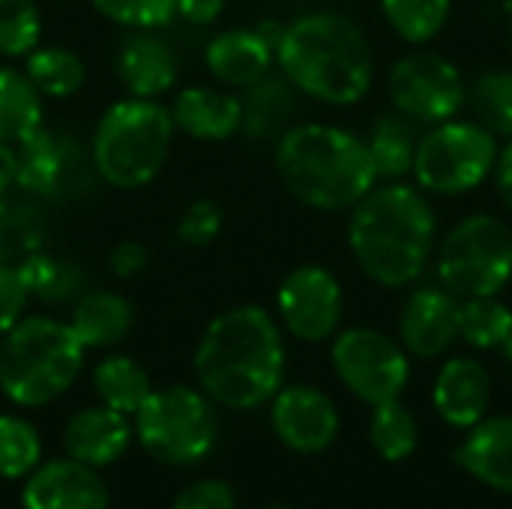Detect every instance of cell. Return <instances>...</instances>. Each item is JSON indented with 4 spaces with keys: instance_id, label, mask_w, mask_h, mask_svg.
Returning <instances> with one entry per match:
<instances>
[{
    "instance_id": "6da1fadb",
    "label": "cell",
    "mask_w": 512,
    "mask_h": 509,
    "mask_svg": "<svg viewBox=\"0 0 512 509\" xmlns=\"http://www.w3.org/2000/svg\"><path fill=\"white\" fill-rule=\"evenodd\" d=\"M195 378L222 408L252 411L282 390L285 342L261 306H234L213 318L195 348Z\"/></svg>"
},
{
    "instance_id": "7a4b0ae2",
    "label": "cell",
    "mask_w": 512,
    "mask_h": 509,
    "mask_svg": "<svg viewBox=\"0 0 512 509\" xmlns=\"http://www.w3.org/2000/svg\"><path fill=\"white\" fill-rule=\"evenodd\" d=\"M438 240V216L420 186L390 180L375 186L351 207L348 249L372 282L381 288L414 285Z\"/></svg>"
},
{
    "instance_id": "3957f363",
    "label": "cell",
    "mask_w": 512,
    "mask_h": 509,
    "mask_svg": "<svg viewBox=\"0 0 512 509\" xmlns=\"http://www.w3.org/2000/svg\"><path fill=\"white\" fill-rule=\"evenodd\" d=\"M276 63L291 87L336 108L366 99L375 75L363 27L342 12H306L288 21L276 42Z\"/></svg>"
},
{
    "instance_id": "277c9868",
    "label": "cell",
    "mask_w": 512,
    "mask_h": 509,
    "mask_svg": "<svg viewBox=\"0 0 512 509\" xmlns=\"http://www.w3.org/2000/svg\"><path fill=\"white\" fill-rule=\"evenodd\" d=\"M276 171L300 204L324 213L351 210L378 186L366 138L330 123L288 126L276 144Z\"/></svg>"
},
{
    "instance_id": "5b68a950",
    "label": "cell",
    "mask_w": 512,
    "mask_h": 509,
    "mask_svg": "<svg viewBox=\"0 0 512 509\" xmlns=\"http://www.w3.org/2000/svg\"><path fill=\"white\" fill-rule=\"evenodd\" d=\"M84 354L66 321L21 318L0 339V390L18 408H42L75 384Z\"/></svg>"
},
{
    "instance_id": "8992f818",
    "label": "cell",
    "mask_w": 512,
    "mask_h": 509,
    "mask_svg": "<svg viewBox=\"0 0 512 509\" xmlns=\"http://www.w3.org/2000/svg\"><path fill=\"white\" fill-rule=\"evenodd\" d=\"M171 138L174 120L162 102L126 96L96 123L90 144L96 174L114 189H141L168 162Z\"/></svg>"
},
{
    "instance_id": "52a82bcc",
    "label": "cell",
    "mask_w": 512,
    "mask_h": 509,
    "mask_svg": "<svg viewBox=\"0 0 512 509\" xmlns=\"http://www.w3.org/2000/svg\"><path fill=\"white\" fill-rule=\"evenodd\" d=\"M135 438L162 465H198L210 456L219 438L213 399L192 387L150 390L132 417Z\"/></svg>"
},
{
    "instance_id": "ba28073f",
    "label": "cell",
    "mask_w": 512,
    "mask_h": 509,
    "mask_svg": "<svg viewBox=\"0 0 512 509\" xmlns=\"http://www.w3.org/2000/svg\"><path fill=\"white\" fill-rule=\"evenodd\" d=\"M441 285L465 297H498L512 282V231L492 213L456 222L438 252Z\"/></svg>"
},
{
    "instance_id": "9c48e42d",
    "label": "cell",
    "mask_w": 512,
    "mask_h": 509,
    "mask_svg": "<svg viewBox=\"0 0 512 509\" xmlns=\"http://www.w3.org/2000/svg\"><path fill=\"white\" fill-rule=\"evenodd\" d=\"M498 150V138L483 123L453 117L420 138L411 174L423 192L456 198L492 177Z\"/></svg>"
},
{
    "instance_id": "30bf717a",
    "label": "cell",
    "mask_w": 512,
    "mask_h": 509,
    "mask_svg": "<svg viewBox=\"0 0 512 509\" xmlns=\"http://www.w3.org/2000/svg\"><path fill=\"white\" fill-rule=\"evenodd\" d=\"M387 93L393 111L420 126H438L459 117L468 105V81L462 69L435 51H411L390 66Z\"/></svg>"
},
{
    "instance_id": "8fae6325",
    "label": "cell",
    "mask_w": 512,
    "mask_h": 509,
    "mask_svg": "<svg viewBox=\"0 0 512 509\" xmlns=\"http://www.w3.org/2000/svg\"><path fill=\"white\" fill-rule=\"evenodd\" d=\"M330 360L339 381L369 408L399 399L411 378L402 342L372 327H348L336 333Z\"/></svg>"
},
{
    "instance_id": "7c38bea8",
    "label": "cell",
    "mask_w": 512,
    "mask_h": 509,
    "mask_svg": "<svg viewBox=\"0 0 512 509\" xmlns=\"http://www.w3.org/2000/svg\"><path fill=\"white\" fill-rule=\"evenodd\" d=\"M276 309L285 330L294 339L324 342L336 336L342 321V309H345L342 285L321 264L294 267L276 291Z\"/></svg>"
},
{
    "instance_id": "4fadbf2b",
    "label": "cell",
    "mask_w": 512,
    "mask_h": 509,
    "mask_svg": "<svg viewBox=\"0 0 512 509\" xmlns=\"http://www.w3.org/2000/svg\"><path fill=\"white\" fill-rule=\"evenodd\" d=\"M270 423L276 438L300 456L324 453L339 435L336 405L327 393L309 384L282 387L270 399Z\"/></svg>"
},
{
    "instance_id": "5bb4252c",
    "label": "cell",
    "mask_w": 512,
    "mask_h": 509,
    "mask_svg": "<svg viewBox=\"0 0 512 509\" xmlns=\"http://www.w3.org/2000/svg\"><path fill=\"white\" fill-rule=\"evenodd\" d=\"M459 339V297L444 285H423L411 291L399 315V342L420 360L441 357Z\"/></svg>"
},
{
    "instance_id": "9a60e30c",
    "label": "cell",
    "mask_w": 512,
    "mask_h": 509,
    "mask_svg": "<svg viewBox=\"0 0 512 509\" xmlns=\"http://www.w3.org/2000/svg\"><path fill=\"white\" fill-rule=\"evenodd\" d=\"M24 509H108V489L96 468L75 459H54L27 474Z\"/></svg>"
},
{
    "instance_id": "2e32d148",
    "label": "cell",
    "mask_w": 512,
    "mask_h": 509,
    "mask_svg": "<svg viewBox=\"0 0 512 509\" xmlns=\"http://www.w3.org/2000/svg\"><path fill=\"white\" fill-rule=\"evenodd\" d=\"M435 411L453 429H474L492 405V375L474 357H453L441 366L432 390Z\"/></svg>"
},
{
    "instance_id": "e0dca14e",
    "label": "cell",
    "mask_w": 512,
    "mask_h": 509,
    "mask_svg": "<svg viewBox=\"0 0 512 509\" xmlns=\"http://www.w3.org/2000/svg\"><path fill=\"white\" fill-rule=\"evenodd\" d=\"M132 423L126 414L99 405L78 411L66 429H63V450L69 459L87 465V468H105L114 465L132 444Z\"/></svg>"
},
{
    "instance_id": "ac0fdd59",
    "label": "cell",
    "mask_w": 512,
    "mask_h": 509,
    "mask_svg": "<svg viewBox=\"0 0 512 509\" xmlns=\"http://www.w3.org/2000/svg\"><path fill=\"white\" fill-rule=\"evenodd\" d=\"M273 60H276V51L258 33V27L222 30L207 42V51H204L207 72L216 81L228 87H243V90L267 78L273 69Z\"/></svg>"
},
{
    "instance_id": "d6986e66",
    "label": "cell",
    "mask_w": 512,
    "mask_h": 509,
    "mask_svg": "<svg viewBox=\"0 0 512 509\" xmlns=\"http://www.w3.org/2000/svg\"><path fill=\"white\" fill-rule=\"evenodd\" d=\"M177 72L180 66L174 48L153 30H135L123 39L117 54V75L129 96L159 99L174 87Z\"/></svg>"
},
{
    "instance_id": "ffe728a7",
    "label": "cell",
    "mask_w": 512,
    "mask_h": 509,
    "mask_svg": "<svg viewBox=\"0 0 512 509\" xmlns=\"http://www.w3.org/2000/svg\"><path fill=\"white\" fill-rule=\"evenodd\" d=\"M168 111L174 129L198 141H225L243 126V102L219 87H186Z\"/></svg>"
},
{
    "instance_id": "44dd1931",
    "label": "cell",
    "mask_w": 512,
    "mask_h": 509,
    "mask_svg": "<svg viewBox=\"0 0 512 509\" xmlns=\"http://www.w3.org/2000/svg\"><path fill=\"white\" fill-rule=\"evenodd\" d=\"M459 465L495 492L512 495V417H486L456 450Z\"/></svg>"
},
{
    "instance_id": "7402d4cb",
    "label": "cell",
    "mask_w": 512,
    "mask_h": 509,
    "mask_svg": "<svg viewBox=\"0 0 512 509\" xmlns=\"http://www.w3.org/2000/svg\"><path fill=\"white\" fill-rule=\"evenodd\" d=\"M78 342L90 348H111L123 342L135 324V309L114 291H87L75 300L72 318L66 321Z\"/></svg>"
},
{
    "instance_id": "603a6c76",
    "label": "cell",
    "mask_w": 512,
    "mask_h": 509,
    "mask_svg": "<svg viewBox=\"0 0 512 509\" xmlns=\"http://www.w3.org/2000/svg\"><path fill=\"white\" fill-rule=\"evenodd\" d=\"M15 156H18L15 186L30 195H45V198L54 195L69 174L66 171L69 168V141L45 126H39L30 138L15 144Z\"/></svg>"
},
{
    "instance_id": "cb8c5ba5",
    "label": "cell",
    "mask_w": 512,
    "mask_h": 509,
    "mask_svg": "<svg viewBox=\"0 0 512 509\" xmlns=\"http://www.w3.org/2000/svg\"><path fill=\"white\" fill-rule=\"evenodd\" d=\"M39 126H45V108L39 90L15 66H0V141L21 144Z\"/></svg>"
},
{
    "instance_id": "d4e9b609",
    "label": "cell",
    "mask_w": 512,
    "mask_h": 509,
    "mask_svg": "<svg viewBox=\"0 0 512 509\" xmlns=\"http://www.w3.org/2000/svg\"><path fill=\"white\" fill-rule=\"evenodd\" d=\"M417 129L411 120H405L402 114H381L366 138L372 165L378 180L390 183V180H402L405 174L414 171V156H417Z\"/></svg>"
},
{
    "instance_id": "484cf974",
    "label": "cell",
    "mask_w": 512,
    "mask_h": 509,
    "mask_svg": "<svg viewBox=\"0 0 512 509\" xmlns=\"http://www.w3.org/2000/svg\"><path fill=\"white\" fill-rule=\"evenodd\" d=\"M21 72L30 78V84L39 90L42 99H66L78 93L87 75L84 60L63 45H36L24 57Z\"/></svg>"
},
{
    "instance_id": "4316f807",
    "label": "cell",
    "mask_w": 512,
    "mask_h": 509,
    "mask_svg": "<svg viewBox=\"0 0 512 509\" xmlns=\"http://www.w3.org/2000/svg\"><path fill=\"white\" fill-rule=\"evenodd\" d=\"M93 390L102 399V405H108L126 417H135V411L144 405V399L150 396L153 387L138 360L111 354L93 369Z\"/></svg>"
},
{
    "instance_id": "83f0119b",
    "label": "cell",
    "mask_w": 512,
    "mask_h": 509,
    "mask_svg": "<svg viewBox=\"0 0 512 509\" xmlns=\"http://www.w3.org/2000/svg\"><path fill=\"white\" fill-rule=\"evenodd\" d=\"M15 270H18L27 294L42 303H66V300L81 297L84 279H81L78 267L51 252H30L15 264Z\"/></svg>"
},
{
    "instance_id": "f1b7e54d",
    "label": "cell",
    "mask_w": 512,
    "mask_h": 509,
    "mask_svg": "<svg viewBox=\"0 0 512 509\" xmlns=\"http://www.w3.org/2000/svg\"><path fill=\"white\" fill-rule=\"evenodd\" d=\"M468 105L495 138H512V69L492 66L468 84Z\"/></svg>"
},
{
    "instance_id": "f546056e",
    "label": "cell",
    "mask_w": 512,
    "mask_h": 509,
    "mask_svg": "<svg viewBox=\"0 0 512 509\" xmlns=\"http://www.w3.org/2000/svg\"><path fill=\"white\" fill-rule=\"evenodd\" d=\"M512 333V309L498 297L459 300V339L477 351L501 348Z\"/></svg>"
},
{
    "instance_id": "4dcf8cb0",
    "label": "cell",
    "mask_w": 512,
    "mask_h": 509,
    "mask_svg": "<svg viewBox=\"0 0 512 509\" xmlns=\"http://www.w3.org/2000/svg\"><path fill=\"white\" fill-rule=\"evenodd\" d=\"M369 441L375 447V453L387 462H405L408 456H414L417 444H420V426L417 417L399 402H384L372 408V420H369Z\"/></svg>"
},
{
    "instance_id": "1f68e13d",
    "label": "cell",
    "mask_w": 512,
    "mask_h": 509,
    "mask_svg": "<svg viewBox=\"0 0 512 509\" xmlns=\"http://www.w3.org/2000/svg\"><path fill=\"white\" fill-rule=\"evenodd\" d=\"M387 24L411 45L432 42L450 18V0H381Z\"/></svg>"
},
{
    "instance_id": "d6a6232c",
    "label": "cell",
    "mask_w": 512,
    "mask_h": 509,
    "mask_svg": "<svg viewBox=\"0 0 512 509\" xmlns=\"http://www.w3.org/2000/svg\"><path fill=\"white\" fill-rule=\"evenodd\" d=\"M42 459L39 432L15 414H0V477L24 480Z\"/></svg>"
},
{
    "instance_id": "836d02e7",
    "label": "cell",
    "mask_w": 512,
    "mask_h": 509,
    "mask_svg": "<svg viewBox=\"0 0 512 509\" xmlns=\"http://www.w3.org/2000/svg\"><path fill=\"white\" fill-rule=\"evenodd\" d=\"M42 45V15L36 0H0V54L27 57Z\"/></svg>"
},
{
    "instance_id": "e575fe53",
    "label": "cell",
    "mask_w": 512,
    "mask_h": 509,
    "mask_svg": "<svg viewBox=\"0 0 512 509\" xmlns=\"http://www.w3.org/2000/svg\"><path fill=\"white\" fill-rule=\"evenodd\" d=\"M288 111H291V90L285 87V81H276L267 75L249 87V96L243 102V126L261 135V132H270L276 123H282Z\"/></svg>"
},
{
    "instance_id": "d590c367",
    "label": "cell",
    "mask_w": 512,
    "mask_h": 509,
    "mask_svg": "<svg viewBox=\"0 0 512 509\" xmlns=\"http://www.w3.org/2000/svg\"><path fill=\"white\" fill-rule=\"evenodd\" d=\"M93 9L132 30H159L174 21L177 15V0H90Z\"/></svg>"
},
{
    "instance_id": "8d00e7d4",
    "label": "cell",
    "mask_w": 512,
    "mask_h": 509,
    "mask_svg": "<svg viewBox=\"0 0 512 509\" xmlns=\"http://www.w3.org/2000/svg\"><path fill=\"white\" fill-rule=\"evenodd\" d=\"M222 231V207L210 198H198L177 222V237L186 246H210Z\"/></svg>"
},
{
    "instance_id": "74e56055",
    "label": "cell",
    "mask_w": 512,
    "mask_h": 509,
    "mask_svg": "<svg viewBox=\"0 0 512 509\" xmlns=\"http://www.w3.org/2000/svg\"><path fill=\"white\" fill-rule=\"evenodd\" d=\"M171 509H237V495L225 480H198L174 498Z\"/></svg>"
},
{
    "instance_id": "f35d334b",
    "label": "cell",
    "mask_w": 512,
    "mask_h": 509,
    "mask_svg": "<svg viewBox=\"0 0 512 509\" xmlns=\"http://www.w3.org/2000/svg\"><path fill=\"white\" fill-rule=\"evenodd\" d=\"M27 300H30V294H27L18 270L12 264L0 261V336L24 318Z\"/></svg>"
},
{
    "instance_id": "ab89813d",
    "label": "cell",
    "mask_w": 512,
    "mask_h": 509,
    "mask_svg": "<svg viewBox=\"0 0 512 509\" xmlns=\"http://www.w3.org/2000/svg\"><path fill=\"white\" fill-rule=\"evenodd\" d=\"M147 264H150V252L138 240H123L108 252V267L117 279H132V276L144 273Z\"/></svg>"
},
{
    "instance_id": "60d3db41",
    "label": "cell",
    "mask_w": 512,
    "mask_h": 509,
    "mask_svg": "<svg viewBox=\"0 0 512 509\" xmlns=\"http://www.w3.org/2000/svg\"><path fill=\"white\" fill-rule=\"evenodd\" d=\"M225 9V0H177V15L195 27L213 24Z\"/></svg>"
},
{
    "instance_id": "b9f144b4",
    "label": "cell",
    "mask_w": 512,
    "mask_h": 509,
    "mask_svg": "<svg viewBox=\"0 0 512 509\" xmlns=\"http://www.w3.org/2000/svg\"><path fill=\"white\" fill-rule=\"evenodd\" d=\"M495 192L498 198L504 201V207L512 210V138H507V144L498 150V159H495Z\"/></svg>"
},
{
    "instance_id": "7bdbcfd3",
    "label": "cell",
    "mask_w": 512,
    "mask_h": 509,
    "mask_svg": "<svg viewBox=\"0 0 512 509\" xmlns=\"http://www.w3.org/2000/svg\"><path fill=\"white\" fill-rule=\"evenodd\" d=\"M15 177H18V156H15V147L0 141V195H6V192L15 186Z\"/></svg>"
},
{
    "instance_id": "ee69618b",
    "label": "cell",
    "mask_w": 512,
    "mask_h": 509,
    "mask_svg": "<svg viewBox=\"0 0 512 509\" xmlns=\"http://www.w3.org/2000/svg\"><path fill=\"white\" fill-rule=\"evenodd\" d=\"M501 351H504V357H507V363H510V366H512V333H510V336H507V342L501 345Z\"/></svg>"
},
{
    "instance_id": "f6af8a7d",
    "label": "cell",
    "mask_w": 512,
    "mask_h": 509,
    "mask_svg": "<svg viewBox=\"0 0 512 509\" xmlns=\"http://www.w3.org/2000/svg\"><path fill=\"white\" fill-rule=\"evenodd\" d=\"M507 39H510V54H512V15H510V21H507Z\"/></svg>"
},
{
    "instance_id": "bcb514c9",
    "label": "cell",
    "mask_w": 512,
    "mask_h": 509,
    "mask_svg": "<svg viewBox=\"0 0 512 509\" xmlns=\"http://www.w3.org/2000/svg\"><path fill=\"white\" fill-rule=\"evenodd\" d=\"M267 509H294V507H285V504H276V507H267Z\"/></svg>"
}]
</instances>
